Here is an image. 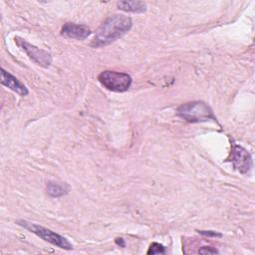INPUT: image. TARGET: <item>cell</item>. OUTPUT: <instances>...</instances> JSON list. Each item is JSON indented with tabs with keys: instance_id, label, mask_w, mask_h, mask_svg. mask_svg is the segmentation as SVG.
<instances>
[{
	"instance_id": "obj_3",
	"label": "cell",
	"mask_w": 255,
	"mask_h": 255,
	"mask_svg": "<svg viewBox=\"0 0 255 255\" xmlns=\"http://www.w3.org/2000/svg\"><path fill=\"white\" fill-rule=\"evenodd\" d=\"M16 223L25 228L26 230H28L29 232L37 235L38 237H40L41 239H43L44 241L51 243L54 246H57L61 249H65V250H72L73 249V244L64 236L35 223H32L30 221L24 220V219H20L17 220Z\"/></svg>"
},
{
	"instance_id": "obj_9",
	"label": "cell",
	"mask_w": 255,
	"mask_h": 255,
	"mask_svg": "<svg viewBox=\"0 0 255 255\" xmlns=\"http://www.w3.org/2000/svg\"><path fill=\"white\" fill-rule=\"evenodd\" d=\"M117 6L120 10L131 13H143L146 11V4L142 1H119Z\"/></svg>"
},
{
	"instance_id": "obj_1",
	"label": "cell",
	"mask_w": 255,
	"mask_h": 255,
	"mask_svg": "<svg viewBox=\"0 0 255 255\" xmlns=\"http://www.w3.org/2000/svg\"><path fill=\"white\" fill-rule=\"evenodd\" d=\"M132 27V21L125 15H113L108 17L99 27L96 35L91 42L94 48L105 47L112 44L126 35Z\"/></svg>"
},
{
	"instance_id": "obj_10",
	"label": "cell",
	"mask_w": 255,
	"mask_h": 255,
	"mask_svg": "<svg viewBox=\"0 0 255 255\" xmlns=\"http://www.w3.org/2000/svg\"><path fill=\"white\" fill-rule=\"evenodd\" d=\"M70 190V187L66 183L50 181L47 183V192L52 197H61L66 195Z\"/></svg>"
},
{
	"instance_id": "obj_11",
	"label": "cell",
	"mask_w": 255,
	"mask_h": 255,
	"mask_svg": "<svg viewBox=\"0 0 255 255\" xmlns=\"http://www.w3.org/2000/svg\"><path fill=\"white\" fill-rule=\"evenodd\" d=\"M148 255L150 254H163L165 253V249H164V246L157 243V242H153L150 244L147 252H146Z\"/></svg>"
},
{
	"instance_id": "obj_8",
	"label": "cell",
	"mask_w": 255,
	"mask_h": 255,
	"mask_svg": "<svg viewBox=\"0 0 255 255\" xmlns=\"http://www.w3.org/2000/svg\"><path fill=\"white\" fill-rule=\"evenodd\" d=\"M1 84L9 88L13 92L17 93L19 96L24 97L29 94V91L26 88V86L12 74L7 72L4 68H1Z\"/></svg>"
},
{
	"instance_id": "obj_2",
	"label": "cell",
	"mask_w": 255,
	"mask_h": 255,
	"mask_svg": "<svg viewBox=\"0 0 255 255\" xmlns=\"http://www.w3.org/2000/svg\"><path fill=\"white\" fill-rule=\"evenodd\" d=\"M177 115L188 123H201L208 120L216 121L211 108L201 101L188 102L177 109Z\"/></svg>"
},
{
	"instance_id": "obj_14",
	"label": "cell",
	"mask_w": 255,
	"mask_h": 255,
	"mask_svg": "<svg viewBox=\"0 0 255 255\" xmlns=\"http://www.w3.org/2000/svg\"><path fill=\"white\" fill-rule=\"evenodd\" d=\"M115 242H116L117 245H119V246H121V247H125V246H126L125 240H124L123 238H116Z\"/></svg>"
},
{
	"instance_id": "obj_13",
	"label": "cell",
	"mask_w": 255,
	"mask_h": 255,
	"mask_svg": "<svg viewBox=\"0 0 255 255\" xmlns=\"http://www.w3.org/2000/svg\"><path fill=\"white\" fill-rule=\"evenodd\" d=\"M198 253H200V254H215V253H218V250L213 247H210V246H203L198 250Z\"/></svg>"
},
{
	"instance_id": "obj_5",
	"label": "cell",
	"mask_w": 255,
	"mask_h": 255,
	"mask_svg": "<svg viewBox=\"0 0 255 255\" xmlns=\"http://www.w3.org/2000/svg\"><path fill=\"white\" fill-rule=\"evenodd\" d=\"M14 42L35 64L43 68H48L51 65L52 56L48 51L40 49L18 36L14 38Z\"/></svg>"
},
{
	"instance_id": "obj_6",
	"label": "cell",
	"mask_w": 255,
	"mask_h": 255,
	"mask_svg": "<svg viewBox=\"0 0 255 255\" xmlns=\"http://www.w3.org/2000/svg\"><path fill=\"white\" fill-rule=\"evenodd\" d=\"M233 166L242 174H248L252 168L251 154L241 145L232 143L230 156L228 158Z\"/></svg>"
},
{
	"instance_id": "obj_4",
	"label": "cell",
	"mask_w": 255,
	"mask_h": 255,
	"mask_svg": "<svg viewBox=\"0 0 255 255\" xmlns=\"http://www.w3.org/2000/svg\"><path fill=\"white\" fill-rule=\"evenodd\" d=\"M98 80L109 91L118 93L128 91L131 85L129 75L116 71H103L98 76Z\"/></svg>"
},
{
	"instance_id": "obj_7",
	"label": "cell",
	"mask_w": 255,
	"mask_h": 255,
	"mask_svg": "<svg viewBox=\"0 0 255 255\" xmlns=\"http://www.w3.org/2000/svg\"><path fill=\"white\" fill-rule=\"evenodd\" d=\"M92 34L91 29L82 24L76 23H66L61 29V35L70 38V39H77V40H85Z\"/></svg>"
},
{
	"instance_id": "obj_12",
	"label": "cell",
	"mask_w": 255,
	"mask_h": 255,
	"mask_svg": "<svg viewBox=\"0 0 255 255\" xmlns=\"http://www.w3.org/2000/svg\"><path fill=\"white\" fill-rule=\"evenodd\" d=\"M198 233H200L201 235L207 236V237H222V234L216 231H212V230H197Z\"/></svg>"
}]
</instances>
